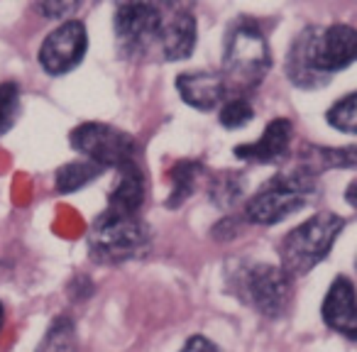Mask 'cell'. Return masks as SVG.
<instances>
[{"mask_svg":"<svg viewBox=\"0 0 357 352\" xmlns=\"http://www.w3.org/2000/svg\"><path fill=\"white\" fill-rule=\"evenodd\" d=\"M345 228V218L335 213H316L284 235L279 243V267L291 279H298L321 264Z\"/></svg>","mask_w":357,"mask_h":352,"instance_id":"cell-1","label":"cell"},{"mask_svg":"<svg viewBox=\"0 0 357 352\" xmlns=\"http://www.w3.org/2000/svg\"><path fill=\"white\" fill-rule=\"evenodd\" d=\"M272 69V52L267 37L255 22H238L228 32L223 52V76L230 91H252Z\"/></svg>","mask_w":357,"mask_h":352,"instance_id":"cell-2","label":"cell"},{"mask_svg":"<svg viewBox=\"0 0 357 352\" xmlns=\"http://www.w3.org/2000/svg\"><path fill=\"white\" fill-rule=\"evenodd\" d=\"M149 243L152 235L139 215H115L103 211L89 233L91 259L100 264H123L144 257Z\"/></svg>","mask_w":357,"mask_h":352,"instance_id":"cell-3","label":"cell"},{"mask_svg":"<svg viewBox=\"0 0 357 352\" xmlns=\"http://www.w3.org/2000/svg\"><path fill=\"white\" fill-rule=\"evenodd\" d=\"M313 191H316V176L306 167H298L291 174H279L248 201L245 220L252 225L282 223L308 204Z\"/></svg>","mask_w":357,"mask_h":352,"instance_id":"cell-4","label":"cell"},{"mask_svg":"<svg viewBox=\"0 0 357 352\" xmlns=\"http://www.w3.org/2000/svg\"><path fill=\"white\" fill-rule=\"evenodd\" d=\"M235 296L243 298L264 318H282L291 306L294 279L282 267L264 262L240 264L233 274Z\"/></svg>","mask_w":357,"mask_h":352,"instance_id":"cell-5","label":"cell"},{"mask_svg":"<svg viewBox=\"0 0 357 352\" xmlns=\"http://www.w3.org/2000/svg\"><path fill=\"white\" fill-rule=\"evenodd\" d=\"M71 147L100 169H123L137 162L135 137L108 123H81L71 130Z\"/></svg>","mask_w":357,"mask_h":352,"instance_id":"cell-6","label":"cell"},{"mask_svg":"<svg viewBox=\"0 0 357 352\" xmlns=\"http://www.w3.org/2000/svg\"><path fill=\"white\" fill-rule=\"evenodd\" d=\"M162 13L152 3H120L115 8V40L125 59H139L159 45Z\"/></svg>","mask_w":357,"mask_h":352,"instance_id":"cell-7","label":"cell"},{"mask_svg":"<svg viewBox=\"0 0 357 352\" xmlns=\"http://www.w3.org/2000/svg\"><path fill=\"white\" fill-rule=\"evenodd\" d=\"M86 47H89V32L81 20H66L47 35V40L40 47V66L50 76L69 74L71 69L84 61Z\"/></svg>","mask_w":357,"mask_h":352,"instance_id":"cell-8","label":"cell"},{"mask_svg":"<svg viewBox=\"0 0 357 352\" xmlns=\"http://www.w3.org/2000/svg\"><path fill=\"white\" fill-rule=\"evenodd\" d=\"M313 61L316 69L321 71L326 79L331 74L342 71L357 61V30L350 25H331V27H318L316 40H313Z\"/></svg>","mask_w":357,"mask_h":352,"instance_id":"cell-9","label":"cell"},{"mask_svg":"<svg viewBox=\"0 0 357 352\" xmlns=\"http://www.w3.org/2000/svg\"><path fill=\"white\" fill-rule=\"evenodd\" d=\"M321 316L331 330L357 340V293L355 284L345 274L335 277V282L331 284L326 298H323Z\"/></svg>","mask_w":357,"mask_h":352,"instance_id":"cell-10","label":"cell"},{"mask_svg":"<svg viewBox=\"0 0 357 352\" xmlns=\"http://www.w3.org/2000/svg\"><path fill=\"white\" fill-rule=\"evenodd\" d=\"M294 139V123L289 118H274L267 123L262 137L257 142H245L233 149V154L250 164H277L291 149Z\"/></svg>","mask_w":357,"mask_h":352,"instance_id":"cell-11","label":"cell"},{"mask_svg":"<svg viewBox=\"0 0 357 352\" xmlns=\"http://www.w3.org/2000/svg\"><path fill=\"white\" fill-rule=\"evenodd\" d=\"M316 32H318V27H303V30L294 37L291 47H289V54H287L289 81L303 91L323 89V86L331 81L316 69V61H313V40H316Z\"/></svg>","mask_w":357,"mask_h":352,"instance_id":"cell-12","label":"cell"},{"mask_svg":"<svg viewBox=\"0 0 357 352\" xmlns=\"http://www.w3.org/2000/svg\"><path fill=\"white\" fill-rule=\"evenodd\" d=\"M176 91L186 105L204 110V113L223 105L225 95H228L223 76L213 74V71H186V74L176 76Z\"/></svg>","mask_w":357,"mask_h":352,"instance_id":"cell-13","label":"cell"},{"mask_svg":"<svg viewBox=\"0 0 357 352\" xmlns=\"http://www.w3.org/2000/svg\"><path fill=\"white\" fill-rule=\"evenodd\" d=\"M196 40H199L196 17L189 10H174L172 15L162 20L157 47L167 61H181L194 54Z\"/></svg>","mask_w":357,"mask_h":352,"instance_id":"cell-14","label":"cell"},{"mask_svg":"<svg viewBox=\"0 0 357 352\" xmlns=\"http://www.w3.org/2000/svg\"><path fill=\"white\" fill-rule=\"evenodd\" d=\"M144 204V174L135 164L118 169V179L108 194L105 211L115 215H139V208Z\"/></svg>","mask_w":357,"mask_h":352,"instance_id":"cell-15","label":"cell"},{"mask_svg":"<svg viewBox=\"0 0 357 352\" xmlns=\"http://www.w3.org/2000/svg\"><path fill=\"white\" fill-rule=\"evenodd\" d=\"M201 171H204V164L196 162V159H181V162L174 164V169L169 171V184H172V191H169V199H167L169 208L181 206L194 194L196 179H199Z\"/></svg>","mask_w":357,"mask_h":352,"instance_id":"cell-16","label":"cell"},{"mask_svg":"<svg viewBox=\"0 0 357 352\" xmlns=\"http://www.w3.org/2000/svg\"><path fill=\"white\" fill-rule=\"evenodd\" d=\"M303 167L313 176L328 169H357V147H313Z\"/></svg>","mask_w":357,"mask_h":352,"instance_id":"cell-17","label":"cell"},{"mask_svg":"<svg viewBox=\"0 0 357 352\" xmlns=\"http://www.w3.org/2000/svg\"><path fill=\"white\" fill-rule=\"evenodd\" d=\"M100 171H103V169H100L98 164L89 162V159L64 164V167L56 171V191H59V194H74L81 186L91 184Z\"/></svg>","mask_w":357,"mask_h":352,"instance_id":"cell-18","label":"cell"},{"mask_svg":"<svg viewBox=\"0 0 357 352\" xmlns=\"http://www.w3.org/2000/svg\"><path fill=\"white\" fill-rule=\"evenodd\" d=\"M37 352H79L74 321L71 318H56L47 330L45 340L40 342Z\"/></svg>","mask_w":357,"mask_h":352,"instance_id":"cell-19","label":"cell"},{"mask_svg":"<svg viewBox=\"0 0 357 352\" xmlns=\"http://www.w3.org/2000/svg\"><path fill=\"white\" fill-rule=\"evenodd\" d=\"M243 174H218L211 179V186H208V194H211V201L220 208H233L235 204L240 201L243 196Z\"/></svg>","mask_w":357,"mask_h":352,"instance_id":"cell-20","label":"cell"},{"mask_svg":"<svg viewBox=\"0 0 357 352\" xmlns=\"http://www.w3.org/2000/svg\"><path fill=\"white\" fill-rule=\"evenodd\" d=\"M326 123L331 125V128H335L337 132L357 135V91L355 93L342 95L340 100H335V103L328 108Z\"/></svg>","mask_w":357,"mask_h":352,"instance_id":"cell-21","label":"cell"},{"mask_svg":"<svg viewBox=\"0 0 357 352\" xmlns=\"http://www.w3.org/2000/svg\"><path fill=\"white\" fill-rule=\"evenodd\" d=\"M255 118V108L245 95H233V98H225V103L220 105V125L228 130H240Z\"/></svg>","mask_w":357,"mask_h":352,"instance_id":"cell-22","label":"cell"},{"mask_svg":"<svg viewBox=\"0 0 357 352\" xmlns=\"http://www.w3.org/2000/svg\"><path fill=\"white\" fill-rule=\"evenodd\" d=\"M17 110H20V89H17V84H13V81L0 84V135L10 130V125L15 123Z\"/></svg>","mask_w":357,"mask_h":352,"instance_id":"cell-23","label":"cell"},{"mask_svg":"<svg viewBox=\"0 0 357 352\" xmlns=\"http://www.w3.org/2000/svg\"><path fill=\"white\" fill-rule=\"evenodd\" d=\"M81 8V3H37V10L50 20H66Z\"/></svg>","mask_w":357,"mask_h":352,"instance_id":"cell-24","label":"cell"},{"mask_svg":"<svg viewBox=\"0 0 357 352\" xmlns=\"http://www.w3.org/2000/svg\"><path fill=\"white\" fill-rule=\"evenodd\" d=\"M181 352H220V347L215 342H211L204 335H194L186 340V345L181 347Z\"/></svg>","mask_w":357,"mask_h":352,"instance_id":"cell-25","label":"cell"},{"mask_svg":"<svg viewBox=\"0 0 357 352\" xmlns=\"http://www.w3.org/2000/svg\"><path fill=\"white\" fill-rule=\"evenodd\" d=\"M345 199H347V204H350L352 208H357V181H355V184H350V186H347V191H345Z\"/></svg>","mask_w":357,"mask_h":352,"instance_id":"cell-26","label":"cell"},{"mask_svg":"<svg viewBox=\"0 0 357 352\" xmlns=\"http://www.w3.org/2000/svg\"><path fill=\"white\" fill-rule=\"evenodd\" d=\"M3 323H6V308L0 303V330H3Z\"/></svg>","mask_w":357,"mask_h":352,"instance_id":"cell-27","label":"cell"},{"mask_svg":"<svg viewBox=\"0 0 357 352\" xmlns=\"http://www.w3.org/2000/svg\"><path fill=\"white\" fill-rule=\"evenodd\" d=\"M355 272H357V259H355Z\"/></svg>","mask_w":357,"mask_h":352,"instance_id":"cell-28","label":"cell"}]
</instances>
